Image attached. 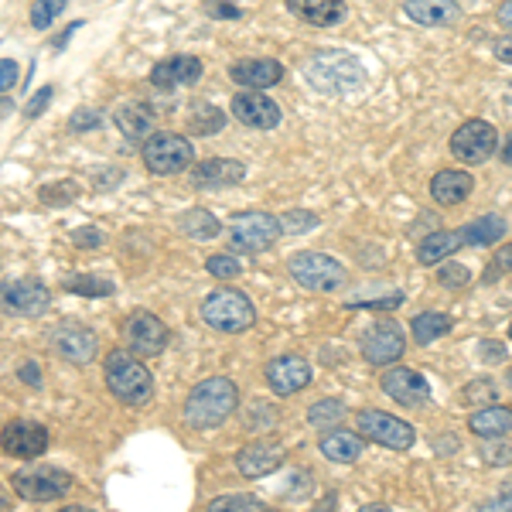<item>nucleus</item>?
I'll list each match as a JSON object with an SVG mask.
<instances>
[{
	"label": "nucleus",
	"instance_id": "1",
	"mask_svg": "<svg viewBox=\"0 0 512 512\" xmlns=\"http://www.w3.org/2000/svg\"><path fill=\"white\" fill-rule=\"evenodd\" d=\"M304 79L325 96H349L366 86V65L349 52L325 48V52H315L308 59V65H304Z\"/></svg>",
	"mask_w": 512,
	"mask_h": 512
},
{
	"label": "nucleus",
	"instance_id": "2",
	"mask_svg": "<svg viewBox=\"0 0 512 512\" xmlns=\"http://www.w3.org/2000/svg\"><path fill=\"white\" fill-rule=\"evenodd\" d=\"M239 407V386L226 376L202 379L185 400V424L195 431H212L226 424V417Z\"/></svg>",
	"mask_w": 512,
	"mask_h": 512
},
{
	"label": "nucleus",
	"instance_id": "3",
	"mask_svg": "<svg viewBox=\"0 0 512 512\" xmlns=\"http://www.w3.org/2000/svg\"><path fill=\"white\" fill-rule=\"evenodd\" d=\"M106 386L127 407H147L154 396V376L130 349H117L106 355Z\"/></svg>",
	"mask_w": 512,
	"mask_h": 512
},
{
	"label": "nucleus",
	"instance_id": "4",
	"mask_svg": "<svg viewBox=\"0 0 512 512\" xmlns=\"http://www.w3.org/2000/svg\"><path fill=\"white\" fill-rule=\"evenodd\" d=\"M198 315L209 328L216 332H226V335H236V332H246V328L256 321V311H253V301L246 297L243 291H233V287H222V291H212L209 297L202 301Z\"/></svg>",
	"mask_w": 512,
	"mask_h": 512
},
{
	"label": "nucleus",
	"instance_id": "5",
	"mask_svg": "<svg viewBox=\"0 0 512 512\" xmlns=\"http://www.w3.org/2000/svg\"><path fill=\"white\" fill-rule=\"evenodd\" d=\"M287 270L304 291H315V294H332L338 287H345L349 280V270L328 253H318V250H301L287 260Z\"/></svg>",
	"mask_w": 512,
	"mask_h": 512
},
{
	"label": "nucleus",
	"instance_id": "6",
	"mask_svg": "<svg viewBox=\"0 0 512 512\" xmlns=\"http://www.w3.org/2000/svg\"><path fill=\"white\" fill-rule=\"evenodd\" d=\"M284 236L280 229V216H270V212H239V216L229 219V239L239 253H263Z\"/></svg>",
	"mask_w": 512,
	"mask_h": 512
},
{
	"label": "nucleus",
	"instance_id": "7",
	"mask_svg": "<svg viewBox=\"0 0 512 512\" xmlns=\"http://www.w3.org/2000/svg\"><path fill=\"white\" fill-rule=\"evenodd\" d=\"M48 287L38 277H18L0 284V315L7 318H41L48 315Z\"/></svg>",
	"mask_w": 512,
	"mask_h": 512
},
{
	"label": "nucleus",
	"instance_id": "8",
	"mask_svg": "<svg viewBox=\"0 0 512 512\" xmlns=\"http://www.w3.org/2000/svg\"><path fill=\"white\" fill-rule=\"evenodd\" d=\"M192 161L195 147L185 134H154L144 140V164L154 175H181Z\"/></svg>",
	"mask_w": 512,
	"mask_h": 512
},
{
	"label": "nucleus",
	"instance_id": "9",
	"mask_svg": "<svg viewBox=\"0 0 512 512\" xmlns=\"http://www.w3.org/2000/svg\"><path fill=\"white\" fill-rule=\"evenodd\" d=\"M11 489L21 495L24 502H55L72 489V475L52 465L21 468L11 475Z\"/></svg>",
	"mask_w": 512,
	"mask_h": 512
},
{
	"label": "nucleus",
	"instance_id": "10",
	"mask_svg": "<svg viewBox=\"0 0 512 512\" xmlns=\"http://www.w3.org/2000/svg\"><path fill=\"white\" fill-rule=\"evenodd\" d=\"M355 431L366 437V441L383 444V448H393V451H407L410 444L417 441L414 424L386 414V410H359V414H355Z\"/></svg>",
	"mask_w": 512,
	"mask_h": 512
},
{
	"label": "nucleus",
	"instance_id": "11",
	"mask_svg": "<svg viewBox=\"0 0 512 512\" xmlns=\"http://www.w3.org/2000/svg\"><path fill=\"white\" fill-rule=\"evenodd\" d=\"M359 349H362V359H366L369 366H393V362L403 355V349H407V335H403L400 321L379 318L366 328V332H362Z\"/></svg>",
	"mask_w": 512,
	"mask_h": 512
},
{
	"label": "nucleus",
	"instance_id": "12",
	"mask_svg": "<svg viewBox=\"0 0 512 512\" xmlns=\"http://www.w3.org/2000/svg\"><path fill=\"white\" fill-rule=\"evenodd\" d=\"M499 147V130L489 120H465L451 134V154L465 164H485Z\"/></svg>",
	"mask_w": 512,
	"mask_h": 512
},
{
	"label": "nucleus",
	"instance_id": "13",
	"mask_svg": "<svg viewBox=\"0 0 512 512\" xmlns=\"http://www.w3.org/2000/svg\"><path fill=\"white\" fill-rule=\"evenodd\" d=\"M168 338H171L168 325L158 315H151V311H134V315L123 321V345L134 355H140V359L161 355Z\"/></svg>",
	"mask_w": 512,
	"mask_h": 512
},
{
	"label": "nucleus",
	"instance_id": "14",
	"mask_svg": "<svg viewBox=\"0 0 512 512\" xmlns=\"http://www.w3.org/2000/svg\"><path fill=\"white\" fill-rule=\"evenodd\" d=\"M0 448L11 458H21V461H31L38 454H45L48 448V427L38 424V420H7L4 431H0Z\"/></svg>",
	"mask_w": 512,
	"mask_h": 512
},
{
	"label": "nucleus",
	"instance_id": "15",
	"mask_svg": "<svg viewBox=\"0 0 512 512\" xmlns=\"http://www.w3.org/2000/svg\"><path fill=\"white\" fill-rule=\"evenodd\" d=\"M52 349L59 359L72 362V366H89L99 352V338L93 328L76 325V321H65L52 332Z\"/></svg>",
	"mask_w": 512,
	"mask_h": 512
},
{
	"label": "nucleus",
	"instance_id": "16",
	"mask_svg": "<svg viewBox=\"0 0 512 512\" xmlns=\"http://www.w3.org/2000/svg\"><path fill=\"white\" fill-rule=\"evenodd\" d=\"M383 393L390 400L403 403V407H424L431 403V383H427L424 373L410 366H393L383 373Z\"/></svg>",
	"mask_w": 512,
	"mask_h": 512
},
{
	"label": "nucleus",
	"instance_id": "17",
	"mask_svg": "<svg viewBox=\"0 0 512 512\" xmlns=\"http://www.w3.org/2000/svg\"><path fill=\"white\" fill-rule=\"evenodd\" d=\"M263 376H267V386L274 390L277 396H291V393H301L311 386V366L301 359V355H277V359L267 362V369H263Z\"/></svg>",
	"mask_w": 512,
	"mask_h": 512
},
{
	"label": "nucleus",
	"instance_id": "18",
	"mask_svg": "<svg viewBox=\"0 0 512 512\" xmlns=\"http://www.w3.org/2000/svg\"><path fill=\"white\" fill-rule=\"evenodd\" d=\"M233 117L243 123V127L274 130L284 113H280V106L263 93V89H246V93L233 96Z\"/></svg>",
	"mask_w": 512,
	"mask_h": 512
},
{
	"label": "nucleus",
	"instance_id": "19",
	"mask_svg": "<svg viewBox=\"0 0 512 512\" xmlns=\"http://www.w3.org/2000/svg\"><path fill=\"white\" fill-rule=\"evenodd\" d=\"M284 458H287V451L280 441H253L236 454V468H239V475H246V478H263V475L277 472V468L284 465Z\"/></svg>",
	"mask_w": 512,
	"mask_h": 512
},
{
	"label": "nucleus",
	"instance_id": "20",
	"mask_svg": "<svg viewBox=\"0 0 512 512\" xmlns=\"http://www.w3.org/2000/svg\"><path fill=\"white\" fill-rule=\"evenodd\" d=\"M198 79H202V59H195V55H171V59H164L151 69V82L158 89L195 86Z\"/></svg>",
	"mask_w": 512,
	"mask_h": 512
},
{
	"label": "nucleus",
	"instance_id": "21",
	"mask_svg": "<svg viewBox=\"0 0 512 512\" xmlns=\"http://www.w3.org/2000/svg\"><path fill=\"white\" fill-rule=\"evenodd\" d=\"M113 120H117L120 134L127 140H147L158 134V110H154L151 103H140V99L120 106V110L113 113Z\"/></svg>",
	"mask_w": 512,
	"mask_h": 512
},
{
	"label": "nucleus",
	"instance_id": "22",
	"mask_svg": "<svg viewBox=\"0 0 512 512\" xmlns=\"http://www.w3.org/2000/svg\"><path fill=\"white\" fill-rule=\"evenodd\" d=\"M246 178V164L233 158H209L192 168V181L198 188H229Z\"/></svg>",
	"mask_w": 512,
	"mask_h": 512
},
{
	"label": "nucleus",
	"instance_id": "23",
	"mask_svg": "<svg viewBox=\"0 0 512 512\" xmlns=\"http://www.w3.org/2000/svg\"><path fill=\"white\" fill-rule=\"evenodd\" d=\"M229 76L243 89H270L284 79V65L277 59H243L229 69Z\"/></svg>",
	"mask_w": 512,
	"mask_h": 512
},
{
	"label": "nucleus",
	"instance_id": "24",
	"mask_svg": "<svg viewBox=\"0 0 512 512\" xmlns=\"http://www.w3.org/2000/svg\"><path fill=\"white\" fill-rule=\"evenodd\" d=\"M287 11L308 24H318V28H335L349 18L345 0H287Z\"/></svg>",
	"mask_w": 512,
	"mask_h": 512
},
{
	"label": "nucleus",
	"instance_id": "25",
	"mask_svg": "<svg viewBox=\"0 0 512 512\" xmlns=\"http://www.w3.org/2000/svg\"><path fill=\"white\" fill-rule=\"evenodd\" d=\"M472 192H475V178L468 171L444 168L431 178V195L437 205H461Z\"/></svg>",
	"mask_w": 512,
	"mask_h": 512
},
{
	"label": "nucleus",
	"instance_id": "26",
	"mask_svg": "<svg viewBox=\"0 0 512 512\" xmlns=\"http://www.w3.org/2000/svg\"><path fill=\"white\" fill-rule=\"evenodd\" d=\"M407 18L424 28H448L461 18L458 0H407Z\"/></svg>",
	"mask_w": 512,
	"mask_h": 512
},
{
	"label": "nucleus",
	"instance_id": "27",
	"mask_svg": "<svg viewBox=\"0 0 512 512\" xmlns=\"http://www.w3.org/2000/svg\"><path fill=\"white\" fill-rule=\"evenodd\" d=\"M318 448L328 461H335V465H352V461H359V454L366 451V437L359 431H325Z\"/></svg>",
	"mask_w": 512,
	"mask_h": 512
},
{
	"label": "nucleus",
	"instance_id": "28",
	"mask_svg": "<svg viewBox=\"0 0 512 512\" xmlns=\"http://www.w3.org/2000/svg\"><path fill=\"white\" fill-rule=\"evenodd\" d=\"M458 233H461V243L465 246H495L509 233V226L499 212H489V216H478L468 222V226H461Z\"/></svg>",
	"mask_w": 512,
	"mask_h": 512
},
{
	"label": "nucleus",
	"instance_id": "29",
	"mask_svg": "<svg viewBox=\"0 0 512 512\" xmlns=\"http://www.w3.org/2000/svg\"><path fill=\"white\" fill-rule=\"evenodd\" d=\"M458 246H465V243H461L458 229H437V233H427L424 239H420L417 260L424 263V267H431V263L448 260V256L458 250Z\"/></svg>",
	"mask_w": 512,
	"mask_h": 512
},
{
	"label": "nucleus",
	"instance_id": "30",
	"mask_svg": "<svg viewBox=\"0 0 512 512\" xmlns=\"http://www.w3.org/2000/svg\"><path fill=\"white\" fill-rule=\"evenodd\" d=\"M468 427H472L475 437H506L512 431V410L489 403V407L475 410L472 420H468Z\"/></svg>",
	"mask_w": 512,
	"mask_h": 512
},
{
	"label": "nucleus",
	"instance_id": "31",
	"mask_svg": "<svg viewBox=\"0 0 512 512\" xmlns=\"http://www.w3.org/2000/svg\"><path fill=\"white\" fill-rule=\"evenodd\" d=\"M451 325L454 321H451V315H444V311H420L414 318V325H410V332H414L417 345H431L441 335H448Z\"/></svg>",
	"mask_w": 512,
	"mask_h": 512
},
{
	"label": "nucleus",
	"instance_id": "32",
	"mask_svg": "<svg viewBox=\"0 0 512 512\" xmlns=\"http://www.w3.org/2000/svg\"><path fill=\"white\" fill-rule=\"evenodd\" d=\"M181 233L195 239V243H205V239H216L222 233V222L209 209H188L181 216Z\"/></svg>",
	"mask_w": 512,
	"mask_h": 512
},
{
	"label": "nucleus",
	"instance_id": "33",
	"mask_svg": "<svg viewBox=\"0 0 512 512\" xmlns=\"http://www.w3.org/2000/svg\"><path fill=\"white\" fill-rule=\"evenodd\" d=\"M226 127V113L216 110L212 103H195L192 110H188V130L192 134H219V130Z\"/></svg>",
	"mask_w": 512,
	"mask_h": 512
},
{
	"label": "nucleus",
	"instance_id": "34",
	"mask_svg": "<svg viewBox=\"0 0 512 512\" xmlns=\"http://www.w3.org/2000/svg\"><path fill=\"white\" fill-rule=\"evenodd\" d=\"M62 291L82 294V297H110L113 291H117V287H113V280H106V277L76 274V277H65V280H62Z\"/></svg>",
	"mask_w": 512,
	"mask_h": 512
},
{
	"label": "nucleus",
	"instance_id": "35",
	"mask_svg": "<svg viewBox=\"0 0 512 512\" xmlns=\"http://www.w3.org/2000/svg\"><path fill=\"white\" fill-rule=\"evenodd\" d=\"M345 414H349V407H345L342 400H335V396H328V400H318L315 407L308 410V424L311 427H338L345 420Z\"/></svg>",
	"mask_w": 512,
	"mask_h": 512
},
{
	"label": "nucleus",
	"instance_id": "36",
	"mask_svg": "<svg viewBox=\"0 0 512 512\" xmlns=\"http://www.w3.org/2000/svg\"><path fill=\"white\" fill-rule=\"evenodd\" d=\"M209 509L212 512H239V509H243V512H260V509H267V502L256 499V495L236 492V495H219V499H212Z\"/></svg>",
	"mask_w": 512,
	"mask_h": 512
},
{
	"label": "nucleus",
	"instance_id": "37",
	"mask_svg": "<svg viewBox=\"0 0 512 512\" xmlns=\"http://www.w3.org/2000/svg\"><path fill=\"white\" fill-rule=\"evenodd\" d=\"M65 0H31V28L48 31L55 24V18H62Z\"/></svg>",
	"mask_w": 512,
	"mask_h": 512
},
{
	"label": "nucleus",
	"instance_id": "38",
	"mask_svg": "<svg viewBox=\"0 0 512 512\" xmlns=\"http://www.w3.org/2000/svg\"><path fill=\"white\" fill-rule=\"evenodd\" d=\"M205 270H209L212 277H219V280H233V277L243 274V263H239L233 253H216V256H209V260H205Z\"/></svg>",
	"mask_w": 512,
	"mask_h": 512
},
{
	"label": "nucleus",
	"instance_id": "39",
	"mask_svg": "<svg viewBox=\"0 0 512 512\" xmlns=\"http://www.w3.org/2000/svg\"><path fill=\"white\" fill-rule=\"evenodd\" d=\"M482 461L489 468H506V465H512V448L509 444H502V437H485Z\"/></svg>",
	"mask_w": 512,
	"mask_h": 512
},
{
	"label": "nucleus",
	"instance_id": "40",
	"mask_svg": "<svg viewBox=\"0 0 512 512\" xmlns=\"http://www.w3.org/2000/svg\"><path fill=\"white\" fill-rule=\"evenodd\" d=\"M315 226H318V216H315V212L291 209V212H284V216H280V229H284V233H294V236L308 233V229H315Z\"/></svg>",
	"mask_w": 512,
	"mask_h": 512
},
{
	"label": "nucleus",
	"instance_id": "41",
	"mask_svg": "<svg viewBox=\"0 0 512 512\" xmlns=\"http://www.w3.org/2000/svg\"><path fill=\"white\" fill-rule=\"evenodd\" d=\"M465 403L468 407H489L492 400H499V396H495V383L492 379H475V383H468L465 386Z\"/></svg>",
	"mask_w": 512,
	"mask_h": 512
},
{
	"label": "nucleus",
	"instance_id": "42",
	"mask_svg": "<svg viewBox=\"0 0 512 512\" xmlns=\"http://www.w3.org/2000/svg\"><path fill=\"white\" fill-rule=\"evenodd\" d=\"M468 280H472V270H468L465 263H444V267L437 270V284H441V287H451V291L465 287Z\"/></svg>",
	"mask_w": 512,
	"mask_h": 512
},
{
	"label": "nucleus",
	"instance_id": "43",
	"mask_svg": "<svg viewBox=\"0 0 512 512\" xmlns=\"http://www.w3.org/2000/svg\"><path fill=\"white\" fill-rule=\"evenodd\" d=\"M76 195H79V188L72 185V181H55V185H45L38 192V198L45 205H65V202H72Z\"/></svg>",
	"mask_w": 512,
	"mask_h": 512
},
{
	"label": "nucleus",
	"instance_id": "44",
	"mask_svg": "<svg viewBox=\"0 0 512 512\" xmlns=\"http://www.w3.org/2000/svg\"><path fill=\"white\" fill-rule=\"evenodd\" d=\"M96 127H103V113L89 110V106H79L69 117V130H76V134H86V130H96Z\"/></svg>",
	"mask_w": 512,
	"mask_h": 512
},
{
	"label": "nucleus",
	"instance_id": "45",
	"mask_svg": "<svg viewBox=\"0 0 512 512\" xmlns=\"http://www.w3.org/2000/svg\"><path fill=\"white\" fill-rule=\"evenodd\" d=\"M72 243H76L79 250H96V246L106 243V236H103V229H96V226H79V229H72Z\"/></svg>",
	"mask_w": 512,
	"mask_h": 512
},
{
	"label": "nucleus",
	"instance_id": "46",
	"mask_svg": "<svg viewBox=\"0 0 512 512\" xmlns=\"http://www.w3.org/2000/svg\"><path fill=\"white\" fill-rule=\"evenodd\" d=\"M52 96H55V89L52 86H41L35 96H31V103L24 106V117L28 120H35V117H41V113L48 110V103H52Z\"/></svg>",
	"mask_w": 512,
	"mask_h": 512
},
{
	"label": "nucleus",
	"instance_id": "47",
	"mask_svg": "<svg viewBox=\"0 0 512 512\" xmlns=\"http://www.w3.org/2000/svg\"><path fill=\"white\" fill-rule=\"evenodd\" d=\"M205 14H212V18H219V21L243 18V11H239L236 4H226V0H205Z\"/></svg>",
	"mask_w": 512,
	"mask_h": 512
},
{
	"label": "nucleus",
	"instance_id": "48",
	"mask_svg": "<svg viewBox=\"0 0 512 512\" xmlns=\"http://www.w3.org/2000/svg\"><path fill=\"white\" fill-rule=\"evenodd\" d=\"M18 79H21L18 62H11V59H0V93H7V89H14V86H18Z\"/></svg>",
	"mask_w": 512,
	"mask_h": 512
},
{
	"label": "nucleus",
	"instance_id": "49",
	"mask_svg": "<svg viewBox=\"0 0 512 512\" xmlns=\"http://www.w3.org/2000/svg\"><path fill=\"white\" fill-rule=\"evenodd\" d=\"M396 304H403V294H393V297H376V301H355L352 308H396Z\"/></svg>",
	"mask_w": 512,
	"mask_h": 512
},
{
	"label": "nucleus",
	"instance_id": "50",
	"mask_svg": "<svg viewBox=\"0 0 512 512\" xmlns=\"http://www.w3.org/2000/svg\"><path fill=\"white\" fill-rule=\"evenodd\" d=\"M495 59L512 65V31H509V35H502V38H495Z\"/></svg>",
	"mask_w": 512,
	"mask_h": 512
},
{
	"label": "nucleus",
	"instance_id": "51",
	"mask_svg": "<svg viewBox=\"0 0 512 512\" xmlns=\"http://www.w3.org/2000/svg\"><path fill=\"white\" fill-rule=\"evenodd\" d=\"M495 270H506V274H512V243H506L499 253H495Z\"/></svg>",
	"mask_w": 512,
	"mask_h": 512
},
{
	"label": "nucleus",
	"instance_id": "52",
	"mask_svg": "<svg viewBox=\"0 0 512 512\" xmlns=\"http://www.w3.org/2000/svg\"><path fill=\"white\" fill-rule=\"evenodd\" d=\"M489 509H512V482L502 485V492L489 502Z\"/></svg>",
	"mask_w": 512,
	"mask_h": 512
},
{
	"label": "nucleus",
	"instance_id": "53",
	"mask_svg": "<svg viewBox=\"0 0 512 512\" xmlns=\"http://www.w3.org/2000/svg\"><path fill=\"white\" fill-rule=\"evenodd\" d=\"M18 376L24 379V383H31V386H41V376H38V362H24V366L18 369Z\"/></svg>",
	"mask_w": 512,
	"mask_h": 512
},
{
	"label": "nucleus",
	"instance_id": "54",
	"mask_svg": "<svg viewBox=\"0 0 512 512\" xmlns=\"http://www.w3.org/2000/svg\"><path fill=\"white\" fill-rule=\"evenodd\" d=\"M482 359L502 362V359H506V352H502V345H499V342H482Z\"/></svg>",
	"mask_w": 512,
	"mask_h": 512
},
{
	"label": "nucleus",
	"instance_id": "55",
	"mask_svg": "<svg viewBox=\"0 0 512 512\" xmlns=\"http://www.w3.org/2000/svg\"><path fill=\"white\" fill-rule=\"evenodd\" d=\"M79 24H82V21H76V24H69V28H65V31H62V35H59V38H55V41H52V45H55V48H59V52H62V48H65V41H69L72 35H76V28H79Z\"/></svg>",
	"mask_w": 512,
	"mask_h": 512
},
{
	"label": "nucleus",
	"instance_id": "56",
	"mask_svg": "<svg viewBox=\"0 0 512 512\" xmlns=\"http://www.w3.org/2000/svg\"><path fill=\"white\" fill-rule=\"evenodd\" d=\"M499 24H502L506 31H512V0H509V4H502V7H499Z\"/></svg>",
	"mask_w": 512,
	"mask_h": 512
},
{
	"label": "nucleus",
	"instance_id": "57",
	"mask_svg": "<svg viewBox=\"0 0 512 512\" xmlns=\"http://www.w3.org/2000/svg\"><path fill=\"white\" fill-rule=\"evenodd\" d=\"M502 161H506V164H512V137L506 140V151H502Z\"/></svg>",
	"mask_w": 512,
	"mask_h": 512
},
{
	"label": "nucleus",
	"instance_id": "58",
	"mask_svg": "<svg viewBox=\"0 0 512 512\" xmlns=\"http://www.w3.org/2000/svg\"><path fill=\"white\" fill-rule=\"evenodd\" d=\"M4 113H11V103H7V99H0V117H4Z\"/></svg>",
	"mask_w": 512,
	"mask_h": 512
},
{
	"label": "nucleus",
	"instance_id": "59",
	"mask_svg": "<svg viewBox=\"0 0 512 512\" xmlns=\"http://www.w3.org/2000/svg\"><path fill=\"white\" fill-rule=\"evenodd\" d=\"M506 386H509V390H512V369H509V373H506Z\"/></svg>",
	"mask_w": 512,
	"mask_h": 512
},
{
	"label": "nucleus",
	"instance_id": "60",
	"mask_svg": "<svg viewBox=\"0 0 512 512\" xmlns=\"http://www.w3.org/2000/svg\"><path fill=\"white\" fill-rule=\"evenodd\" d=\"M509 338H512V321H509Z\"/></svg>",
	"mask_w": 512,
	"mask_h": 512
}]
</instances>
